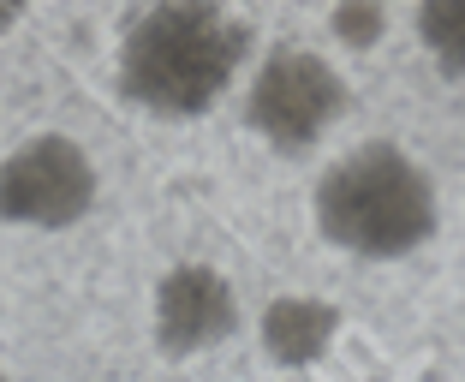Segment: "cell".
<instances>
[{
    "label": "cell",
    "mask_w": 465,
    "mask_h": 382,
    "mask_svg": "<svg viewBox=\"0 0 465 382\" xmlns=\"http://www.w3.org/2000/svg\"><path fill=\"white\" fill-rule=\"evenodd\" d=\"M251 55V25L227 0H150L125 25L114 84L137 114L203 120Z\"/></svg>",
    "instance_id": "cell-1"
},
{
    "label": "cell",
    "mask_w": 465,
    "mask_h": 382,
    "mask_svg": "<svg viewBox=\"0 0 465 382\" xmlns=\"http://www.w3.org/2000/svg\"><path fill=\"white\" fill-rule=\"evenodd\" d=\"M311 216L316 233L346 257L400 263L436 239L441 197L430 167L418 156H406L400 144H358L316 179Z\"/></svg>",
    "instance_id": "cell-2"
},
{
    "label": "cell",
    "mask_w": 465,
    "mask_h": 382,
    "mask_svg": "<svg viewBox=\"0 0 465 382\" xmlns=\"http://www.w3.org/2000/svg\"><path fill=\"white\" fill-rule=\"evenodd\" d=\"M352 108L346 78L311 48H274L245 90V126L274 156H311Z\"/></svg>",
    "instance_id": "cell-3"
},
{
    "label": "cell",
    "mask_w": 465,
    "mask_h": 382,
    "mask_svg": "<svg viewBox=\"0 0 465 382\" xmlns=\"http://www.w3.org/2000/svg\"><path fill=\"white\" fill-rule=\"evenodd\" d=\"M96 162L78 137L36 132L0 162V221L36 233H66L96 209Z\"/></svg>",
    "instance_id": "cell-4"
},
{
    "label": "cell",
    "mask_w": 465,
    "mask_h": 382,
    "mask_svg": "<svg viewBox=\"0 0 465 382\" xmlns=\"http://www.w3.org/2000/svg\"><path fill=\"white\" fill-rule=\"evenodd\" d=\"M155 347L167 358H197L215 353L239 335V293L215 263H173V269L155 281Z\"/></svg>",
    "instance_id": "cell-5"
},
{
    "label": "cell",
    "mask_w": 465,
    "mask_h": 382,
    "mask_svg": "<svg viewBox=\"0 0 465 382\" xmlns=\"http://www.w3.org/2000/svg\"><path fill=\"white\" fill-rule=\"evenodd\" d=\"M334 341H341V311H334L329 299H311V293H281V299H269V311H262V323H257L262 358L281 365V370L322 365V358L334 353Z\"/></svg>",
    "instance_id": "cell-6"
},
{
    "label": "cell",
    "mask_w": 465,
    "mask_h": 382,
    "mask_svg": "<svg viewBox=\"0 0 465 382\" xmlns=\"http://www.w3.org/2000/svg\"><path fill=\"white\" fill-rule=\"evenodd\" d=\"M411 25L441 78H465V0H418Z\"/></svg>",
    "instance_id": "cell-7"
},
{
    "label": "cell",
    "mask_w": 465,
    "mask_h": 382,
    "mask_svg": "<svg viewBox=\"0 0 465 382\" xmlns=\"http://www.w3.org/2000/svg\"><path fill=\"white\" fill-rule=\"evenodd\" d=\"M382 0H341V13H334V36L346 48H370V42L382 36Z\"/></svg>",
    "instance_id": "cell-8"
},
{
    "label": "cell",
    "mask_w": 465,
    "mask_h": 382,
    "mask_svg": "<svg viewBox=\"0 0 465 382\" xmlns=\"http://www.w3.org/2000/svg\"><path fill=\"white\" fill-rule=\"evenodd\" d=\"M25 13H30V0H0V36H6V30H13Z\"/></svg>",
    "instance_id": "cell-9"
}]
</instances>
